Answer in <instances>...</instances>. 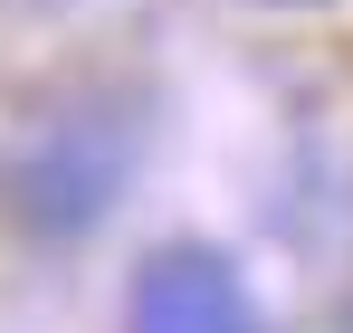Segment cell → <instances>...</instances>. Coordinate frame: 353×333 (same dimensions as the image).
<instances>
[{
	"mask_svg": "<svg viewBox=\"0 0 353 333\" xmlns=\"http://www.w3.org/2000/svg\"><path fill=\"white\" fill-rule=\"evenodd\" d=\"M134 333H258V305L220 248H163L134 277Z\"/></svg>",
	"mask_w": 353,
	"mask_h": 333,
	"instance_id": "1",
	"label": "cell"
}]
</instances>
